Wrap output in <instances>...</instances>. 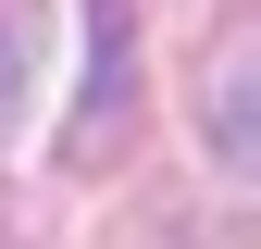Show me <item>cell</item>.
Segmentation results:
<instances>
[{
    "label": "cell",
    "mask_w": 261,
    "mask_h": 249,
    "mask_svg": "<svg viewBox=\"0 0 261 249\" xmlns=\"http://www.w3.org/2000/svg\"><path fill=\"white\" fill-rule=\"evenodd\" d=\"M124 124H137V0H87V100L62 124V162H112Z\"/></svg>",
    "instance_id": "1"
},
{
    "label": "cell",
    "mask_w": 261,
    "mask_h": 249,
    "mask_svg": "<svg viewBox=\"0 0 261 249\" xmlns=\"http://www.w3.org/2000/svg\"><path fill=\"white\" fill-rule=\"evenodd\" d=\"M38 38H50V25H38V0H0V124L38 100Z\"/></svg>",
    "instance_id": "3"
},
{
    "label": "cell",
    "mask_w": 261,
    "mask_h": 249,
    "mask_svg": "<svg viewBox=\"0 0 261 249\" xmlns=\"http://www.w3.org/2000/svg\"><path fill=\"white\" fill-rule=\"evenodd\" d=\"M0 237H13V212H0Z\"/></svg>",
    "instance_id": "4"
},
{
    "label": "cell",
    "mask_w": 261,
    "mask_h": 249,
    "mask_svg": "<svg viewBox=\"0 0 261 249\" xmlns=\"http://www.w3.org/2000/svg\"><path fill=\"white\" fill-rule=\"evenodd\" d=\"M199 137L224 150V175H249V38H224V75L199 87Z\"/></svg>",
    "instance_id": "2"
}]
</instances>
